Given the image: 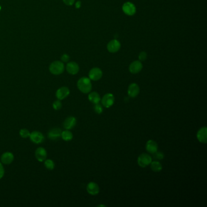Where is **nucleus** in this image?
<instances>
[{"instance_id":"nucleus-1","label":"nucleus","mask_w":207,"mask_h":207,"mask_svg":"<svg viewBox=\"0 0 207 207\" xmlns=\"http://www.w3.org/2000/svg\"><path fill=\"white\" fill-rule=\"evenodd\" d=\"M77 88L83 94L89 93L92 90V83L88 77H81L77 81Z\"/></svg>"},{"instance_id":"nucleus-2","label":"nucleus","mask_w":207,"mask_h":207,"mask_svg":"<svg viewBox=\"0 0 207 207\" xmlns=\"http://www.w3.org/2000/svg\"><path fill=\"white\" fill-rule=\"evenodd\" d=\"M152 161V157L147 153H142L137 159V164L142 168H145L149 166Z\"/></svg>"},{"instance_id":"nucleus-3","label":"nucleus","mask_w":207,"mask_h":207,"mask_svg":"<svg viewBox=\"0 0 207 207\" xmlns=\"http://www.w3.org/2000/svg\"><path fill=\"white\" fill-rule=\"evenodd\" d=\"M64 70V64L60 61H54L49 66V71L54 75H60L63 72Z\"/></svg>"},{"instance_id":"nucleus-4","label":"nucleus","mask_w":207,"mask_h":207,"mask_svg":"<svg viewBox=\"0 0 207 207\" xmlns=\"http://www.w3.org/2000/svg\"><path fill=\"white\" fill-rule=\"evenodd\" d=\"M101 105L106 108H110L113 106L115 103V97L111 93L105 94L101 99Z\"/></svg>"},{"instance_id":"nucleus-5","label":"nucleus","mask_w":207,"mask_h":207,"mask_svg":"<svg viewBox=\"0 0 207 207\" xmlns=\"http://www.w3.org/2000/svg\"><path fill=\"white\" fill-rule=\"evenodd\" d=\"M29 137H30L31 140L35 144L41 143L44 140V137L43 134L41 132L37 131L31 132Z\"/></svg>"},{"instance_id":"nucleus-6","label":"nucleus","mask_w":207,"mask_h":207,"mask_svg":"<svg viewBox=\"0 0 207 207\" xmlns=\"http://www.w3.org/2000/svg\"><path fill=\"white\" fill-rule=\"evenodd\" d=\"M103 76L102 71L98 68H94L89 72V78L93 81H98Z\"/></svg>"},{"instance_id":"nucleus-7","label":"nucleus","mask_w":207,"mask_h":207,"mask_svg":"<svg viewBox=\"0 0 207 207\" xmlns=\"http://www.w3.org/2000/svg\"><path fill=\"white\" fill-rule=\"evenodd\" d=\"M123 12L127 15L132 16L135 14L136 8L135 6L130 2H125L122 7Z\"/></svg>"},{"instance_id":"nucleus-8","label":"nucleus","mask_w":207,"mask_h":207,"mask_svg":"<svg viewBox=\"0 0 207 207\" xmlns=\"http://www.w3.org/2000/svg\"><path fill=\"white\" fill-rule=\"evenodd\" d=\"M197 139L199 142L205 144L207 143V128L206 126L202 127L197 132Z\"/></svg>"},{"instance_id":"nucleus-9","label":"nucleus","mask_w":207,"mask_h":207,"mask_svg":"<svg viewBox=\"0 0 207 207\" xmlns=\"http://www.w3.org/2000/svg\"><path fill=\"white\" fill-rule=\"evenodd\" d=\"M140 93V87L135 83H131L128 88V94L131 98H135Z\"/></svg>"},{"instance_id":"nucleus-10","label":"nucleus","mask_w":207,"mask_h":207,"mask_svg":"<svg viewBox=\"0 0 207 207\" xmlns=\"http://www.w3.org/2000/svg\"><path fill=\"white\" fill-rule=\"evenodd\" d=\"M86 190L88 194L92 196H96L100 192V188L97 183L94 182H91L87 185Z\"/></svg>"},{"instance_id":"nucleus-11","label":"nucleus","mask_w":207,"mask_h":207,"mask_svg":"<svg viewBox=\"0 0 207 207\" xmlns=\"http://www.w3.org/2000/svg\"><path fill=\"white\" fill-rule=\"evenodd\" d=\"M143 68V65L140 61H134L132 63L129 67L130 72L133 74H138L140 72Z\"/></svg>"},{"instance_id":"nucleus-12","label":"nucleus","mask_w":207,"mask_h":207,"mask_svg":"<svg viewBox=\"0 0 207 207\" xmlns=\"http://www.w3.org/2000/svg\"><path fill=\"white\" fill-rule=\"evenodd\" d=\"M70 94V90L68 87L63 86L59 88L56 92V97L58 100H62L66 98Z\"/></svg>"},{"instance_id":"nucleus-13","label":"nucleus","mask_w":207,"mask_h":207,"mask_svg":"<svg viewBox=\"0 0 207 207\" xmlns=\"http://www.w3.org/2000/svg\"><path fill=\"white\" fill-rule=\"evenodd\" d=\"M120 43L117 40V39H113L109 43L107 46V49L108 51L111 53H115L119 51L120 49Z\"/></svg>"},{"instance_id":"nucleus-14","label":"nucleus","mask_w":207,"mask_h":207,"mask_svg":"<svg viewBox=\"0 0 207 207\" xmlns=\"http://www.w3.org/2000/svg\"><path fill=\"white\" fill-rule=\"evenodd\" d=\"M14 159V154L10 152H6L1 156V163L4 165H9L12 164Z\"/></svg>"},{"instance_id":"nucleus-15","label":"nucleus","mask_w":207,"mask_h":207,"mask_svg":"<svg viewBox=\"0 0 207 207\" xmlns=\"http://www.w3.org/2000/svg\"><path fill=\"white\" fill-rule=\"evenodd\" d=\"M35 155L39 162H44L47 158V151L44 148L39 147L35 152Z\"/></svg>"},{"instance_id":"nucleus-16","label":"nucleus","mask_w":207,"mask_h":207,"mask_svg":"<svg viewBox=\"0 0 207 207\" xmlns=\"http://www.w3.org/2000/svg\"><path fill=\"white\" fill-rule=\"evenodd\" d=\"M76 124H77V120L75 117L73 116H70L65 119L63 123V126L66 130H69L74 128Z\"/></svg>"},{"instance_id":"nucleus-17","label":"nucleus","mask_w":207,"mask_h":207,"mask_svg":"<svg viewBox=\"0 0 207 207\" xmlns=\"http://www.w3.org/2000/svg\"><path fill=\"white\" fill-rule=\"evenodd\" d=\"M145 148L148 153L152 154L158 150V144L153 140H149L146 143Z\"/></svg>"},{"instance_id":"nucleus-18","label":"nucleus","mask_w":207,"mask_h":207,"mask_svg":"<svg viewBox=\"0 0 207 207\" xmlns=\"http://www.w3.org/2000/svg\"><path fill=\"white\" fill-rule=\"evenodd\" d=\"M61 130L58 128H54L51 129L48 134V137L52 140H56L61 137Z\"/></svg>"},{"instance_id":"nucleus-19","label":"nucleus","mask_w":207,"mask_h":207,"mask_svg":"<svg viewBox=\"0 0 207 207\" xmlns=\"http://www.w3.org/2000/svg\"><path fill=\"white\" fill-rule=\"evenodd\" d=\"M66 70L69 74L71 75H75L79 71V66L75 62H69L67 64Z\"/></svg>"},{"instance_id":"nucleus-20","label":"nucleus","mask_w":207,"mask_h":207,"mask_svg":"<svg viewBox=\"0 0 207 207\" xmlns=\"http://www.w3.org/2000/svg\"><path fill=\"white\" fill-rule=\"evenodd\" d=\"M88 100L93 104H97L100 102L101 98L98 93L97 92H92L88 95Z\"/></svg>"},{"instance_id":"nucleus-21","label":"nucleus","mask_w":207,"mask_h":207,"mask_svg":"<svg viewBox=\"0 0 207 207\" xmlns=\"http://www.w3.org/2000/svg\"><path fill=\"white\" fill-rule=\"evenodd\" d=\"M151 169L152 171L155 172H159L162 170V165L160 162H159V160H154L152 161L150 164Z\"/></svg>"},{"instance_id":"nucleus-22","label":"nucleus","mask_w":207,"mask_h":207,"mask_svg":"<svg viewBox=\"0 0 207 207\" xmlns=\"http://www.w3.org/2000/svg\"><path fill=\"white\" fill-rule=\"evenodd\" d=\"M61 137L62 138L63 140L68 142V141H71L73 139V134L72 132L68 130H66L64 131L61 132Z\"/></svg>"},{"instance_id":"nucleus-23","label":"nucleus","mask_w":207,"mask_h":207,"mask_svg":"<svg viewBox=\"0 0 207 207\" xmlns=\"http://www.w3.org/2000/svg\"><path fill=\"white\" fill-rule=\"evenodd\" d=\"M44 166L49 170H52L55 168L54 162L51 159H46L44 161Z\"/></svg>"},{"instance_id":"nucleus-24","label":"nucleus","mask_w":207,"mask_h":207,"mask_svg":"<svg viewBox=\"0 0 207 207\" xmlns=\"http://www.w3.org/2000/svg\"><path fill=\"white\" fill-rule=\"evenodd\" d=\"M152 157L155 160H160L164 158V154L162 152L157 150L155 152L152 154Z\"/></svg>"},{"instance_id":"nucleus-25","label":"nucleus","mask_w":207,"mask_h":207,"mask_svg":"<svg viewBox=\"0 0 207 207\" xmlns=\"http://www.w3.org/2000/svg\"><path fill=\"white\" fill-rule=\"evenodd\" d=\"M31 132L27 129H21L19 131V135L23 139H27L29 137Z\"/></svg>"},{"instance_id":"nucleus-26","label":"nucleus","mask_w":207,"mask_h":207,"mask_svg":"<svg viewBox=\"0 0 207 207\" xmlns=\"http://www.w3.org/2000/svg\"><path fill=\"white\" fill-rule=\"evenodd\" d=\"M94 110L97 114H101L103 111L102 105H100L99 103L95 104L94 106Z\"/></svg>"},{"instance_id":"nucleus-27","label":"nucleus","mask_w":207,"mask_h":207,"mask_svg":"<svg viewBox=\"0 0 207 207\" xmlns=\"http://www.w3.org/2000/svg\"><path fill=\"white\" fill-rule=\"evenodd\" d=\"M52 106H53V108L56 110V111H58V110H60L61 107H62V103L60 101V100H56L55 101L54 103H53V105H52Z\"/></svg>"},{"instance_id":"nucleus-28","label":"nucleus","mask_w":207,"mask_h":207,"mask_svg":"<svg viewBox=\"0 0 207 207\" xmlns=\"http://www.w3.org/2000/svg\"><path fill=\"white\" fill-rule=\"evenodd\" d=\"M147 58V54L145 52H142L139 56V59L140 61H143L146 60Z\"/></svg>"},{"instance_id":"nucleus-29","label":"nucleus","mask_w":207,"mask_h":207,"mask_svg":"<svg viewBox=\"0 0 207 207\" xmlns=\"http://www.w3.org/2000/svg\"><path fill=\"white\" fill-rule=\"evenodd\" d=\"M4 175V169L2 164L0 162V179L2 178Z\"/></svg>"},{"instance_id":"nucleus-30","label":"nucleus","mask_w":207,"mask_h":207,"mask_svg":"<svg viewBox=\"0 0 207 207\" xmlns=\"http://www.w3.org/2000/svg\"><path fill=\"white\" fill-rule=\"evenodd\" d=\"M69 60V56L67 54H64L61 56V60L63 62H68Z\"/></svg>"},{"instance_id":"nucleus-31","label":"nucleus","mask_w":207,"mask_h":207,"mask_svg":"<svg viewBox=\"0 0 207 207\" xmlns=\"http://www.w3.org/2000/svg\"><path fill=\"white\" fill-rule=\"evenodd\" d=\"M75 0H63V2L68 6H72L74 3Z\"/></svg>"},{"instance_id":"nucleus-32","label":"nucleus","mask_w":207,"mask_h":207,"mask_svg":"<svg viewBox=\"0 0 207 207\" xmlns=\"http://www.w3.org/2000/svg\"><path fill=\"white\" fill-rule=\"evenodd\" d=\"M80 7H81V2H80V1H77V2H76V4H75V7L77 8V9H78V8H80Z\"/></svg>"},{"instance_id":"nucleus-33","label":"nucleus","mask_w":207,"mask_h":207,"mask_svg":"<svg viewBox=\"0 0 207 207\" xmlns=\"http://www.w3.org/2000/svg\"><path fill=\"white\" fill-rule=\"evenodd\" d=\"M97 207H106V205H98Z\"/></svg>"},{"instance_id":"nucleus-34","label":"nucleus","mask_w":207,"mask_h":207,"mask_svg":"<svg viewBox=\"0 0 207 207\" xmlns=\"http://www.w3.org/2000/svg\"><path fill=\"white\" fill-rule=\"evenodd\" d=\"M1 7L0 6V10H1Z\"/></svg>"}]
</instances>
